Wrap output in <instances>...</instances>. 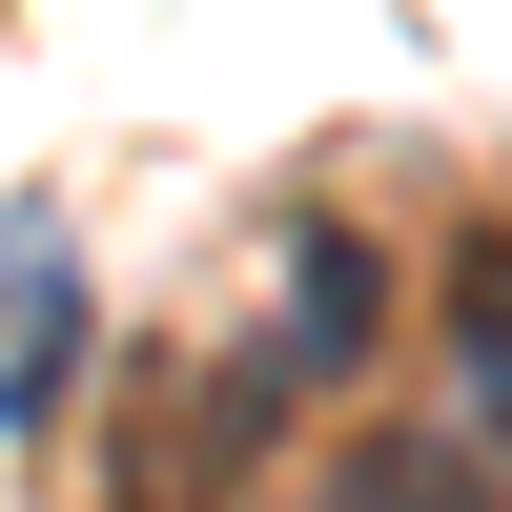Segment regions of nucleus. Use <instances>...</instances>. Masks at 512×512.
<instances>
[{"label":"nucleus","mask_w":512,"mask_h":512,"mask_svg":"<svg viewBox=\"0 0 512 512\" xmlns=\"http://www.w3.org/2000/svg\"><path fill=\"white\" fill-rule=\"evenodd\" d=\"M390 349V267H369V226H328V205H287L267 226V390H349V369Z\"/></svg>","instance_id":"f257e3e1"},{"label":"nucleus","mask_w":512,"mask_h":512,"mask_svg":"<svg viewBox=\"0 0 512 512\" xmlns=\"http://www.w3.org/2000/svg\"><path fill=\"white\" fill-rule=\"evenodd\" d=\"M62 390H82V246H62V205H0V451H41L62 431Z\"/></svg>","instance_id":"f03ea898"},{"label":"nucleus","mask_w":512,"mask_h":512,"mask_svg":"<svg viewBox=\"0 0 512 512\" xmlns=\"http://www.w3.org/2000/svg\"><path fill=\"white\" fill-rule=\"evenodd\" d=\"M308 512H492V451H451V431H369V451H328Z\"/></svg>","instance_id":"7ed1b4c3"},{"label":"nucleus","mask_w":512,"mask_h":512,"mask_svg":"<svg viewBox=\"0 0 512 512\" xmlns=\"http://www.w3.org/2000/svg\"><path fill=\"white\" fill-rule=\"evenodd\" d=\"M451 369H472V431L512 451V226L451 246Z\"/></svg>","instance_id":"20e7f679"}]
</instances>
